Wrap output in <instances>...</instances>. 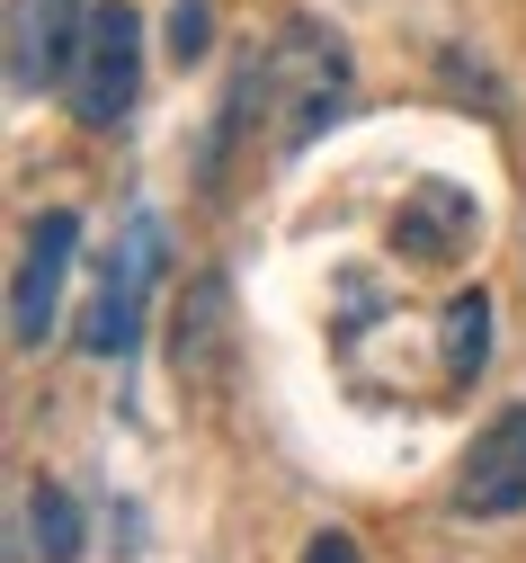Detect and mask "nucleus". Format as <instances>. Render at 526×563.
Returning a JSON list of instances; mask_svg holds the SVG:
<instances>
[{
    "label": "nucleus",
    "instance_id": "5",
    "mask_svg": "<svg viewBox=\"0 0 526 563\" xmlns=\"http://www.w3.org/2000/svg\"><path fill=\"white\" fill-rule=\"evenodd\" d=\"M81 27H90L81 0H10V90L19 99L63 90L71 54H81Z\"/></svg>",
    "mask_w": 526,
    "mask_h": 563
},
{
    "label": "nucleus",
    "instance_id": "8",
    "mask_svg": "<svg viewBox=\"0 0 526 563\" xmlns=\"http://www.w3.org/2000/svg\"><path fill=\"white\" fill-rule=\"evenodd\" d=\"M223 340H233V287L223 277H197L188 305H179V385H214L223 376Z\"/></svg>",
    "mask_w": 526,
    "mask_h": 563
},
{
    "label": "nucleus",
    "instance_id": "4",
    "mask_svg": "<svg viewBox=\"0 0 526 563\" xmlns=\"http://www.w3.org/2000/svg\"><path fill=\"white\" fill-rule=\"evenodd\" d=\"M71 251H81V216H71V206H45V216L27 224V242H19V268H10V340L19 349H45L54 340Z\"/></svg>",
    "mask_w": 526,
    "mask_h": 563
},
{
    "label": "nucleus",
    "instance_id": "7",
    "mask_svg": "<svg viewBox=\"0 0 526 563\" xmlns=\"http://www.w3.org/2000/svg\"><path fill=\"white\" fill-rule=\"evenodd\" d=\"M473 233H482V206L456 179H419L393 206V251H411V260H465Z\"/></svg>",
    "mask_w": 526,
    "mask_h": 563
},
{
    "label": "nucleus",
    "instance_id": "10",
    "mask_svg": "<svg viewBox=\"0 0 526 563\" xmlns=\"http://www.w3.org/2000/svg\"><path fill=\"white\" fill-rule=\"evenodd\" d=\"M27 528H36V554H45V563H71V554H81V510H71L63 483H36V492H27Z\"/></svg>",
    "mask_w": 526,
    "mask_h": 563
},
{
    "label": "nucleus",
    "instance_id": "12",
    "mask_svg": "<svg viewBox=\"0 0 526 563\" xmlns=\"http://www.w3.org/2000/svg\"><path fill=\"white\" fill-rule=\"evenodd\" d=\"M304 563H357V545L331 528V537H313V545H304Z\"/></svg>",
    "mask_w": 526,
    "mask_h": 563
},
{
    "label": "nucleus",
    "instance_id": "1",
    "mask_svg": "<svg viewBox=\"0 0 526 563\" xmlns=\"http://www.w3.org/2000/svg\"><path fill=\"white\" fill-rule=\"evenodd\" d=\"M250 73V108L268 117V144L277 153H304L322 125H339L348 108V45L322 27V19H286L268 54L242 63Z\"/></svg>",
    "mask_w": 526,
    "mask_h": 563
},
{
    "label": "nucleus",
    "instance_id": "9",
    "mask_svg": "<svg viewBox=\"0 0 526 563\" xmlns=\"http://www.w3.org/2000/svg\"><path fill=\"white\" fill-rule=\"evenodd\" d=\"M437 358H446V385H473L491 367V296L482 287H465L437 313Z\"/></svg>",
    "mask_w": 526,
    "mask_h": 563
},
{
    "label": "nucleus",
    "instance_id": "3",
    "mask_svg": "<svg viewBox=\"0 0 526 563\" xmlns=\"http://www.w3.org/2000/svg\"><path fill=\"white\" fill-rule=\"evenodd\" d=\"M153 287H161V216L134 206L108 268H99V296H90V322H81V349L90 358H134L143 340V313H153Z\"/></svg>",
    "mask_w": 526,
    "mask_h": 563
},
{
    "label": "nucleus",
    "instance_id": "2",
    "mask_svg": "<svg viewBox=\"0 0 526 563\" xmlns=\"http://www.w3.org/2000/svg\"><path fill=\"white\" fill-rule=\"evenodd\" d=\"M63 99H71V117L90 134H116L134 117V99H143V19L125 0H99L90 10L81 54H71V73H63Z\"/></svg>",
    "mask_w": 526,
    "mask_h": 563
},
{
    "label": "nucleus",
    "instance_id": "11",
    "mask_svg": "<svg viewBox=\"0 0 526 563\" xmlns=\"http://www.w3.org/2000/svg\"><path fill=\"white\" fill-rule=\"evenodd\" d=\"M161 45H170V63H179V73H188V63H205V45H214V0H170Z\"/></svg>",
    "mask_w": 526,
    "mask_h": 563
},
{
    "label": "nucleus",
    "instance_id": "6",
    "mask_svg": "<svg viewBox=\"0 0 526 563\" xmlns=\"http://www.w3.org/2000/svg\"><path fill=\"white\" fill-rule=\"evenodd\" d=\"M456 510L465 519H517L526 510V402H508L473 439V456L456 474Z\"/></svg>",
    "mask_w": 526,
    "mask_h": 563
}]
</instances>
